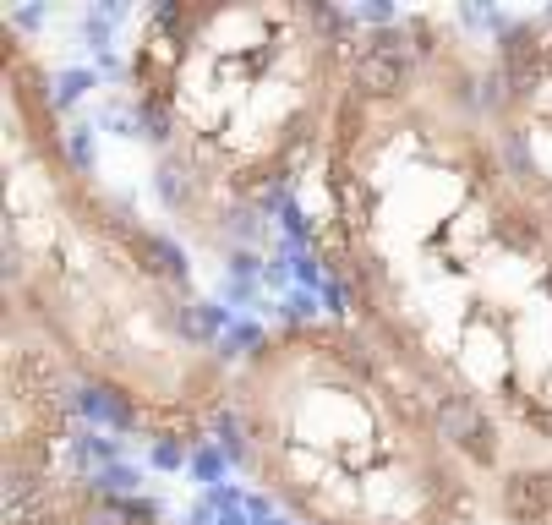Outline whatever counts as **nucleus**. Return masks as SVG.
<instances>
[{"mask_svg": "<svg viewBox=\"0 0 552 525\" xmlns=\"http://www.w3.org/2000/svg\"><path fill=\"white\" fill-rule=\"evenodd\" d=\"M225 323H230V312H225V307H208V301L186 307V334H192V340H208V334L225 329Z\"/></svg>", "mask_w": 552, "mask_h": 525, "instance_id": "20e7f679", "label": "nucleus"}, {"mask_svg": "<svg viewBox=\"0 0 552 525\" xmlns=\"http://www.w3.org/2000/svg\"><path fill=\"white\" fill-rule=\"evenodd\" d=\"M154 460L159 465H181V449H175V443H154Z\"/></svg>", "mask_w": 552, "mask_h": 525, "instance_id": "9b49d317", "label": "nucleus"}, {"mask_svg": "<svg viewBox=\"0 0 552 525\" xmlns=\"http://www.w3.org/2000/svg\"><path fill=\"white\" fill-rule=\"evenodd\" d=\"M99 487H110V493H126V487H137V476L126 471V465H110V471L99 476Z\"/></svg>", "mask_w": 552, "mask_h": 525, "instance_id": "423d86ee", "label": "nucleus"}, {"mask_svg": "<svg viewBox=\"0 0 552 525\" xmlns=\"http://www.w3.org/2000/svg\"><path fill=\"white\" fill-rule=\"evenodd\" d=\"M72 159H77V165H88V159H93V143H88V126H77V132H72Z\"/></svg>", "mask_w": 552, "mask_h": 525, "instance_id": "6e6552de", "label": "nucleus"}, {"mask_svg": "<svg viewBox=\"0 0 552 525\" xmlns=\"http://www.w3.org/2000/svg\"><path fill=\"white\" fill-rule=\"evenodd\" d=\"M82 411H88L93 422H110V427H126V422H132V416H126V411H121V405H115L104 389H82Z\"/></svg>", "mask_w": 552, "mask_h": 525, "instance_id": "39448f33", "label": "nucleus"}, {"mask_svg": "<svg viewBox=\"0 0 552 525\" xmlns=\"http://www.w3.org/2000/svg\"><path fill=\"white\" fill-rule=\"evenodd\" d=\"M438 422H443V438L465 443V449H476V454H492V427L481 422L476 405H465V400H443Z\"/></svg>", "mask_w": 552, "mask_h": 525, "instance_id": "f257e3e1", "label": "nucleus"}, {"mask_svg": "<svg viewBox=\"0 0 552 525\" xmlns=\"http://www.w3.org/2000/svg\"><path fill=\"white\" fill-rule=\"evenodd\" d=\"M82 88H93V72H66V77H61V104L77 99Z\"/></svg>", "mask_w": 552, "mask_h": 525, "instance_id": "0eeeda50", "label": "nucleus"}, {"mask_svg": "<svg viewBox=\"0 0 552 525\" xmlns=\"http://www.w3.org/2000/svg\"><path fill=\"white\" fill-rule=\"evenodd\" d=\"M137 247H143V258L159 268V274H175L181 279L186 274V263H181V252L170 247V241H159V236H148V230H137Z\"/></svg>", "mask_w": 552, "mask_h": 525, "instance_id": "7ed1b4c3", "label": "nucleus"}, {"mask_svg": "<svg viewBox=\"0 0 552 525\" xmlns=\"http://www.w3.org/2000/svg\"><path fill=\"white\" fill-rule=\"evenodd\" d=\"M312 307H317V301L307 296V290H296V296H290V301H285V312H290V318H307V312H312Z\"/></svg>", "mask_w": 552, "mask_h": 525, "instance_id": "9d476101", "label": "nucleus"}, {"mask_svg": "<svg viewBox=\"0 0 552 525\" xmlns=\"http://www.w3.org/2000/svg\"><path fill=\"white\" fill-rule=\"evenodd\" d=\"M296 274L307 279V285H317V279H323V274H317V263H312V258H296Z\"/></svg>", "mask_w": 552, "mask_h": 525, "instance_id": "ddd939ff", "label": "nucleus"}, {"mask_svg": "<svg viewBox=\"0 0 552 525\" xmlns=\"http://www.w3.org/2000/svg\"><path fill=\"white\" fill-rule=\"evenodd\" d=\"M230 345H257V329L252 323H236V329H230Z\"/></svg>", "mask_w": 552, "mask_h": 525, "instance_id": "f8f14e48", "label": "nucleus"}, {"mask_svg": "<svg viewBox=\"0 0 552 525\" xmlns=\"http://www.w3.org/2000/svg\"><path fill=\"white\" fill-rule=\"evenodd\" d=\"M197 476H203V482H214V476H219V454H214V449L197 454ZM214 487H219V482H214Z\"/></svg>", "mask_w": 552, "mask_h": 525, "instance_id": "1a4fd4ad", "label": "nucleus"}, {"mask_svg": "<svg viewBox=\"0 0 552 525\" xmlns=\"http://www.w3.org/2000/svg\"><path fill=\"white\" fill-rule=\"evenodd\" d=\"M350 77H356V88H367V93H394L399 83H405V61H399L389 44H372Z\"/></svg>", "mask_w": 552, "mask_h": 525, "instance_id": "f03ea898", "label": "nucleus"}]
</instances>
